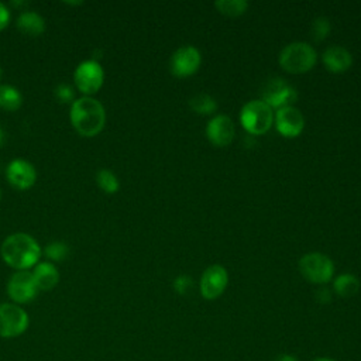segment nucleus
<instances>
[{"label":"nucleus","instance_id":"f257e3e1","mask_svg":"<svg viewBox=\"0 0 361 361\" xmlns=\"http://www.w3.org/2000/svg\"><path fill=\"white\" fill-rule=\"evenodd\" d=\"M0 252L7 265L18 271H25L38 262L41 247L30 234L16 233L3 241Z\"/></svg>","mask_w":361,"mask_h":361},{"label":"nucleus","instance_id":"f03ea898","mask_svg":"<svg viewBox=\"0 0 361 361\" xmlns=\"http://www.w3.org/2000/svg\"><path fill=\"white\" fill-rule=\"evenodd\" d=\"M71 123L83 137H93L99 134L106 123L103 104L90 96L73 100L71 106Z\"/></svg>","mask_w":361,"mask_h":361},{"label":"nucleus","instance_id":"7ed1b4c3","mask_svg":"<svg viewBox=\"0 0 361 361\" xmlns=\"http://www.w3.org/2000/svg\"><path fill=\"white\" fill-rule=\"evenodd\" d=\"M317 54L314 48L305 41H295L282 48L279 52V65L290 73H303L316 63Z\"/></svg>","mask_w":361,"mask_h":361},{"label":"nucleus","instance_id":"20e7f679","mask_svg":"<svg viewBox=\"0 0 361 361\" xmlns=\"http://www.w3.org/2000/svg\"><path fill=\"white\" fill-rule=\"evenodd\" d=\"M240 121L250 134L259 135L268 131L272 126L274 113L261 99L250 100L240 110Z\"/></svg>","mask_w":361,"mask_h":361},{"label":"nucleus","instance_id":"39448f33","mask_svg":"<svg viewBox=\"0 0 361 361\" xmlns=\"http://www.w3.org/2000/svg\"><path fill=\"white\" fill-rule=\"evenodd\" d=\"M299 271L305 279L313 283H326L333 278L334 264L322 252H309L299 259Z\"/></svg>","mask_w":361,"mask_h":361},{"label":"nucleus","instance_id":"423d86ee","mask_svg":"<svg viewBox=\"0 0 361 361\" xmlns=\"http://www.w3.org/2000/svg\"><path fill=\"white\" fill-rule=\"evenodd\" d=\"M30 324L27 312L14 303L0 305V337L14 338L21 336Z\"/></svg>","mask_w":361,"mask_h":361},{"label":"nucleus","instance_id":"0eeeda50","mask_svg":"<svg viewBox=\"0 0 361 361\" xmlns=\"http://www.w3.org/2000/svg\"><path fill=\"white\" fill-rule=\"evenodd\" d=\"M73 80L76 87L82 93L90 96L96 93L103 85V80H104L103 68L94 59L83 61L76 66L73 72Z\"/></svg>","mask_w":361,"mask_h":361},{"label":"nucleus","instance_id":"6e6552de","mask_svg":"<svg viewBox=\"0 0 361 361\" xmlns=\"http://www.w3.org/2000/svg\"><path fill=\"white\" fill-rule=\"evenodd\" d=\"M298 99L296 89L283 80L282 78L269 79L262 90V102H265L271 109H282L292 106Z\"/></svg>","mask_w":361,"mask_h":361},{"label":"nucleus","instance_id":"1a4fd4ad","mask_svg":"<svg viewBox=\"0 0 361 361\" xmlns=\"http://www.w3.org/2000/svg\"><path fill=\"white\" fill-rule=\"evenodd\" d=\"M202 62L200 51L193 45L179 47L169 59V69L175 76H189L195 73Z\"/></svg>","mask_w":361,"mask_h":361},{"label":"nucleus","instance_id":"9d476101","mask_svg":"<svg viewBox=\"0 0 361 361\" xmlns=\"http://www.w3.org/2000/svg\"><path fill=\"white\" fill-rule=\"evenodd\" d=\"M7 293L16 303L31 302L38 293L32 274L28 271H17L13 274L7 282Z\"/></svg>","mask_w":361,"mask_h":361},{"label":"nucleus","instance_id":"9b49d317","mask_svg":"<svg viewBox=\"0 0 361 361\" xmlns=\"http://www.w3.org/2000/svg\"><path fill=\"white\" fill-rule=\"evenodd\" d=\"M228 283V274L223 265L214 264L204 269L200 278V293L204 299H217Z\"/></svg>","mask_w":361,"mask_h":361},{"label":"nucleus","instance_id":"f8f14e48","mask_svg":"<svg viewBox=\"0 0 361 361\" xmlns=\"http://www.w3.org/2000/svg\"><path fill=\"white\" fill-rule=\"evenodd\" d=\"M275 126L279 134L288 138H293L302 133L305 127V118L300 110H298L296 107H282L276 110Z\"/></svg>","mask_w":361,"mask_h":361},{"label":"nucleus","instance_id":"ddd939ff","mask_svg":"<svg viewBox=\"0 0 361 361\" xmlns=\"http://www.w3.org/2000/svg\"><path fill=\"white\" fill-rule=\"evenodd\" d=\"M234 133L235 128L231 118L224 114L214 116L206 124V137L212 144L217 147H224L230 144L234 138Z\"/></svg>","mask_w":361,"mask_h":361},{"label":"nucleus","instance_id":"4468645a","mask_svg":"<svg viewBox=\"0 0 361 361\" xmlns=\"http://www.w3.org/2000/svg\"><path fill=\"white\" fill-rule=\"evenodd\" d=\"M6 176L10 185L17 189H28L35 183L37 171L25 159H14L7 165Z\"/></svg>","mask_w":361,"mask_h":361},{"label":"nucleus","instance_id":"2eb2a0df","mask_svg":"<svg viewBox=\"0 0 361 361\" xmlns=\"http://www.w3.org/2000/svg\"><path fill=\"white\" fill-rule=\"evenodd\" d=\"M324 66L330 72H344L347 71L353 63V56L344 47L340 45H330L324 49L322 55Z\"/></svg>","mask_w":361,"mask_h":361},{"label":"nucleus","instance_id":"dca6fc26","mask_svg":"<svg viewBox=\"0 0 361 361\" xmlns=\"http://www.w3.org/2000/svg\"><path fill=\"white\" fill-rule=\"evenodd\" d=\"M38 290H51L59 281L58 269L51 262H39L31 272Z\"/></svg>","mask_w":361,"mask_h":361},{"label":"nucleus","instance_id":"f3484780","mask_svg":"<svg viewBox=\"0 0 361 361\" xmlns=\"http://www.w3.org/2000/svg\"><path fill=\"white\" fill-rule=\"evenodd\" d=\"M17 28L31 37H37L44 32L45 30V21L42 16H39L37 11H30L24 10L18 18H17Z\"/></svg>","mask_w":361,"mask_h":361},{"label":"nucleus","instance_id":"a211bd4d","mask_svg":"<svg viewBox=\"0 0 361 361\" xmlns=\"http://www.w3.org/2000/svg\"><path fill=\"white\" fill-rule=\"evenodd\" d=\"M360 289V279L353 274H341L333 281V290L341 298H351Z\"/></svg>","mask_w":361,"mask_h":361},{"label":"nucleus","instance_id":"6ab92c4d","mask_svg":"<svg viewBox=\"0 0 361 361\" xmlns=\"http://www.w3.org/2000/svg\"><path fill=\"white\" fill-rule=\"evenodd\" d=\"M23 103V96L17 87L11 85H0V107L7 111H14L20 109Z\"/></svg>","mask_w":361,"mask_h":361},{"label":"nucleus","instance_id":"aec40b11","mask_svg":"<svg viewBox=\"0 0 361 361\" xmlns=\"http://www.w3.org/2000/svg\"><path fill=\"white\" fill-rule=\"evenodd\" d=\"M189 106L195 113L207 116L217 110V102L213 96L207 93H197L189 99Z\"/></svg>","mask_w":361,"mask_h":361},{"label":"nucleus","instance_id":"412c9836","mask_svg":"<svg viewBox=\"0 0 361 361\" xmlns=\"http://www.w3.org/2000/svg\"><path fill=\"white\" fill-rule=\"evenodd\" d=\"M214 7L224 16L237 17L247 11L248 1L247 0H216Z\"/></svg>","mask_w":361,"mask_h":361},{"label":"nucleus","instance_id":"4be33fe9","mask_svg":"<svg viewBox=\"0 0 361 361\" xmlns=\"http://www.w3.org/2000/svg\"><path fill=\"white\" fill-rule=\"evenodd\" d=\"M96 182L97 186L104 190L106 193H116L120 188V182L117 179V176L109 171V169H99L96 173Z\"/></svg>","mask_w":361,"mask_h":361},{"label":"nucleus","instance_id":"5701e85b","mask_svg":"<svg viewBox=\"0 0 361 361\" xmlns=\"http://www.w3.org/2000/svg\"><path fill=\"white\" fill-rule=\"evenodd\" d=\"M330 30H331L330 20L324 16H320V17L314 18L313 23H312V27H310V32H312V37H313L314 41L324 39L329 35Z\"/></svg>","mask_w":361,"mask_h":361},{"label":"nucleus","instance_id":"b1692460","mask_svg":"<svg viewBox=\"0 0 361 361\" xmlns=\"http://www.w3.org/2000/svg\"><path fill=\"white\" fill-rule=\"evenodd\" d=\"M69 252V248L65 243H61V241H54V243H49L47 247H45V255L52 259V261H62L66 258Z\"/></svg>","mask_w":361,"mask_h":361},{"label":"nucleus","instance_id":"393cba45","mask_svg":"<svg viewBox=\"0 0 361 361\" xmlns=\"http://www.w3.org/2000/svg\"><path fill=\"white\" fill-rule=\"evenodd\" d=\"M172 286L179 295H186L193 288V279L189 275H179L173 279Z\"/></svg>","mask_w":361,"mask_h":361},{"label":"nucleus","instance_id":"a878e982","mask_svg":"<svg viewBox=\"0 0 361 361\" xmlns=\"http://www.w3.org/2000/svg\"><path fill=\"white\" fill-rule=\"evenodd\" d=\"M55 97L61 102V103H73V97H75V92L72 89V86L66 85V83H61L55 87Z\"/></svg>","mask_w":361,"mask_h":361},{"label":"nucleus","instance_id":"bb28decb","mask_svg":"<svg viewBox=\"0 0 361 361\" xmlns=\"http://www.w3.org/2000/svg\"><path fill=\"white\" fill-rule=\"evenodd\" d=\"M316 299L320 303H327L331 299V290L327 288H320L316 290Z\"/></svg>","mask_w":361,"mask_h":361},{"label":"nucleus","instance_id":"cd10ccee","mask_svg":"<svg viewBox=\"0 0 361 361\" xmlns=\"http://www.w3.org/2000/svg\"><path fill=\"white\" fill-rule=\"evenodd\" d=\"M8 21H10V11L3 3H0V30H3L8 24Z\"/></svg>","mask_w":361,"mask_h":361},{"label":"nucleus","instance_id":"c85d7f7f","mask_svg":"<svg viewBox=\"0 0 361 361\" xmlns=\"http://www.w3.org/2000/svg\"><path fill=\"white\" fill-rule=\"evenodd\" d=\"M272 361H299V360L292 354H279Z\"/></svg>","mask_w":361,"mask_h":361},{"label":"nucleus","instance_id":"c756f323","mask_svg":"<svg viewBox=\"0 0 361 361\" xmlns=\"http://www.w3.org/2000/svg\"><path fill=\"white\" fill-rule=\"evenodd\" d=\"M312 361H336V360L329 358V357H319V358H314V360H312Z\"/></svg>","mask_w":361,"mask_h":361},{"label":"nucleus","instance_id":"7c9ffc66","mask_svg":"<svg viewBox=\"0 0 361 361\" xmlns=\"http://www.w3.org/2000/svg\"><path fill=\"white\" fill-rule=\"evenodd\" d=\"M11 4H13V6H27L28 3H27V1H23V3H21V1H13Z\"/></svg>","mask_w":361,"mask_h":361},{"label":"nucleus","instance_id":"2f4dec72","mask_svg":"<svg viewBox=\"0 0 361 361\" xmlns=\"http://www.w3.org/2000/svg\"><path fill=\"white\" fill-rule=\"evenodd\" d=\"M3 141H4V133H3V130L0 128V145L3 144Z\"/></svg>","mask_w":361,"mask_h":361},{"label":"nucleus","instance_id":"473e14b6","mask_svg":"<svg viewBox=\"0 0 361 361\" xmlns=\"http://www.w3.org/2000/svg\"><path fill=\"white\" fill-rule=\"evenodd\" d=\"M1 76H3V69L0 68V79H1Z\"/></svg>","mask_w":361,"mask_h":361},{"label":"nucleus","instance_id":"72a5a7b5","mask_svg":"<svg viewBox=\"0 0 361 361\" xmlns=\"http://www.w3.org/2000/svg\"><path fill=\"white\" fill-rule=\"evenodd\" d=\"M0 199H1V190H0Z\"/></svg>","mask_w":361,"mask_h":361}]
</instances>
